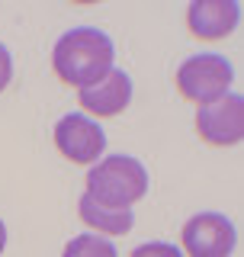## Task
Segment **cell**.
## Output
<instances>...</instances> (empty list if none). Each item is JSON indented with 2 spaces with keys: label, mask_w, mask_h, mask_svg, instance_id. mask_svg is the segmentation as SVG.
Masks as SVG:
<instances>
[{
  "label": "cell",
  "mask_w": 244,
  "mask_h": 257,
  "mask_svg": "<svg viewBox=\"0 0 244 257\" xmlns=\"http://www.w3.org/2000/svg\"><path fill=\"white\" fill-rule=\"evenodd\" d=\"M183 247L190 257H228L234 251V225L222 212H199L183 225Z\"/></svg>",
  "instance_id": "5"
},
{
  "label": "cell",
  "mask_w": 244,
  "mask_h": 257,
  "mask_svg": "<svg viewBox=\"0 0 244 257\" xmlns=\"http://www.w3.org/2000/svg\"><path fill=\"white\" fill-rule=\"evenodd\" d=\"M80 219L90 225L93 231H103V235H129L132 231V209H112L103 203H93L90 196H80Z\"/></svg>",
  "instance_id": "9"
},
{
  "label": "cell",
  "mask_w": 244,
  "mask_h": 257,
  "mask_svg": "<svg viewBox=\"0 0 244 257\" xmlns=\"http://www.w3.org/2000/svg\"><path fill=\"white\" fill-rule=\"evenodd\" d=\"M129 100H132V80L119 68L106 71L96 84L80 90V106L87 112H93V116H103V119L119 116V112L129 106Z\"/></svg>",
  "instance_id": "8"
},
{
  "label": "cell",
  "mask_w": 244,
  "mask_h": 257,
  "mask_svg": "<svg viewBox=\"0 0 244 257\" xmlns=\"http://www.w3.org/2000/svg\"><path fill=\"white\" fill-rule=\"evenodd\" d=\"M231 80H234V68L228 64V58H222V55H215V52L193 55V58H186L180 64V71H177V87H180V93L190 103H199V106L225 96L228 87H231Z\"/></svg>",
  "instance_id": "3"
},
{
  "label": "cell",
  "mask_w": 244,
  "mask_h": 257,
  "mask_svg": "<svg viewBox=\"0 0 244 257\" xmlns=\"http://www.w3.org/2000/svg\"><path fill=\"white\" fill-rule=\"evenodd\" d=\"M55 145L71 164H93L96 158L106 148V135L103 128L93 122V119L80 116V112H71L64 116L58 125H55Z\"/></svg>",
  "instance_id": "6"
},
{
  "label": "cell",
  "mask_w": 244,
  "mask_h": 257,
  "mask_svg": "<svg viewBox=\"0 0 244 257\" xmlns=\"http://www.w3.org/2000/svg\"><path fill=\"white\" fill-rule=\"evenodd\" d=\"M10 77H13V58H10V52H7V48L0 45V93L7 90Z\"/></svg>",
  "instance_id": "12"
},
{
  "label": "cell",
  "mask_w": 244,
  "mask_h": 257,
  "mask_svg": "<svg viewBox=\"0 0 244 257\" xmlns=\"http://www.w3.org/2000/svg\"><path fill=\"white\" fill-rule=\"evenodd\" d=\"M196 132L215 148H231L244 139V100L241 93H225L196 109Z\"/></svg>",
  "instance_id": "4"
},
{
  "label": "cell",
  "mask_w": 244,
  "mask_h": 257,
  "mask_svg": "<svg viewBox=\"0 0 244 257\" xmlns=\"http://www.w3.org/2000/svg\"><path fill=\"white\" fill-rule=\"evenodd\" d=\"M148 193V171L138 158L109 155L87 174V196L112 209H132Z\"/></svg>",
  "instance_id": "2"
},
{
  "label": "cell",
  "mask_w": 244,
  "mask_h": 257,
  "mask_svg": "<svg viewBox=\"0 0 244 257\" xmlns=\"http://www.w3.org/2000/svg\"><path fill=\"white\" fill-rule=\"evenodd\" d=\"M241 20V7L234 0H196L186 10V26L202 42H215V39L231 36Z\"/></svg>",
  "instance_id": "7"
},
{
  "label": "cell",
  "mask_w": 244,
  "mask_h": 257,
  "mask_svg": "<svg viewBox=\"0 0 244 257\" xmlns=\"http://www.w3.org/2000/svg\"><path fill=\"white\" fill-rule=\"evenodd\" d=\"M61 257H119V254L103 235H77L68 241Z\"/></svg>",
  "instance_id": "10"
},
{
  "label": "cell",
  "mask_w": 244,
  "mask_h": 257,
  "mask_svg": "<svg viewBox=\"0 0 244 257\" xmlns=\"http://www.w3.org/2000/svg\"><path fill=\"white\" fill-rule=\"evenodd\" d=\"M4 244H7V225L0 222V254H4Z\"/></svg>",
  "instance_id": "13"
},
{
  "label": "cell",
  "mask_w": 244,
  "mask_h": 257,
  "mask_svg": "<svg viewBox=\"0 0 244 257\" xmlns=\"http://www.w3.org/2000/svg\"><path fill=\"white\" fill-rule=\"evenodd\" d=\"M112 58H116L112 39L93 26H77L64 32L52 52V64L58 71V77L64 84L77 87V90L96 84L106 71H112Z\"/></svg>",
  "instance_id": "1"
},
{
  "label": "cell",
  "mask_w": 244,
  "mask_h": 257,
  "mask_svg": "<svg viewBox=\"0 0 244 257\" xmlns=\"http://www.w3.org/2000/svg\"><path fill=\"white\" fill-rule=\"evenodd\" d=\"M129 257H183V254L174 244H167V241H148V244L135 247Z\"/></svg>",
  "instance_id": "11"
}]
</instances>
